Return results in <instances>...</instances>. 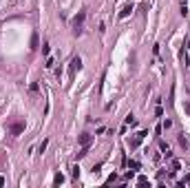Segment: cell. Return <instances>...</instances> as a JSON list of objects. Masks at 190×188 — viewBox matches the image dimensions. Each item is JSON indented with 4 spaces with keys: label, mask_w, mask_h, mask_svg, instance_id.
<instances>
[{
    "label": "cell",
    "mask_w": 190,
    "mask_h": 188,
    "mask_svg": "<svg viewBox=\"0 0 190 188\" xmlns=\"http://www.w3.org/2000/svg\"><path fill=\"white\" fill-rule=\"evenodd\" d=\"M86 153H88V146H82V151H80V153H77V159H82V157H84V155H86Z\"/></svg>",
    "instance_id": "obj_12"
},
{
    "label": "cell",
    "mask_w": 190,
    "mask_h": 188,
    "mask_svg": "<svg viewBox=\"0 0 190 188\" xmlns=\"http://www.w3.org/2000/svg\"><path fill=\"white\" fill-rule=\"evenodd\" d=\"M181 60H183V64H188V53H186V49H181Z\"/></svg>",
    "instance_id": "obj_13"
},
{
    "label": "cell",
    "mask_w": 190,
    "mask_h": 188,
    "mask_svg": "<svg viewBox=\"0 0 190 188\" xmlns=\"http://www.w3.org/2000/svg\"><path fill=\"white\" fill-rule=\"evenodd\" d=\"M115 179H117V175L113 173V175H111V177H108V179H106V184H113V181H115Z\"/></svg>",
    "instance_id": "obj_17"
},
{
    "label": "cell",
    "mask_w": 190,
    "mask_h": 188,
    "mask_svg": "<svg viewBox=\"0 0 190 188\" xmlns=\"http://www.w3.org/2000/svg\"><path fill=\"white\" fill-rule=\"evenodd\" d=\"M128 166H131L133 170H137V168H139V162H135V159H131V162H128Z\"/></svg>",
    "instance_id": "obj_14"
},
{
    "label": "cell",
    "mask_w": 190,
    "mask_h": 188,
    "mask_svg": "<svg viewBox=\"0 0 190 188\" xmlns=\"http://www.w3.org/2000/svg\"><path fill=\"white\" fill-rule=\"evenodd\" d=\"M47 146H49V140H42V144H40V153L47 151Z\"/></svg>",
    "instance_id": "obj_15"
},
{
    "label": "cell",
    "mask_w": 190,
    "mask_h": 188,
    "mask_svg": "<svg viewBox=\"0 0 190 188\" xmlns=\"http://www.w3.org/2000/svg\"><path fill=\"white\" fill-rule=\"evenodd\" d=\"M179 168H181V162H179V159H172V173L179 170Z\"/></svg>",
    "instance_id": "obj_10"
},
{
    "label": "cell",
    "mask_w": 190,
    "mask_h": 188,
    "mask_svg": "<svg viewBox=\"0 0 190 188\" xmlns=\"http://www.w3.org/2000/svg\"><path fill=\"white\" fill-rule=\"evenodd\" d=\"M24 126H27L24 119H16V122L9 124V133H11V135H20L22 131H24Z\"/></svg>",
    "instance_id": "obj_3"
},
{
    "label": "cell",
    "mask_w": 190,
    "mask_h": 188,
    "mask_svg": "<svg viewBox=\"0 0 190 188\" xmlns=\"http://www.w3.org/2000/svg\"><path fill=\"white\" fill-rule=\"evenodd\" d=\"M179 144L183 146V148H190V144H188V140H186V135H183V133L179 135Z\"/></svg>",
    "instance_id": "obj_7"
},
{
    "label": "cell",
    "mask_w": 190,
    "mask_h": 188,
    "mask_svg": "<svg viewBox=\"0 0 190 188\" xmlns=\"http://www.w3.org/2000/svg\"><path fill=\"white\" fill-rule=\"evenodd\" d=\"M135 117H133V115H126V126H135Z\"/></svg>",
    "instance_id": "obj_8"
},
{
    "label": "cell",
    "mask_w": 190,
    "mask_h": 188,
    "mask_svg": "<svg viewBox=\"0 0 190 188\" xmlns=\"http://www.w3.org/2000/svg\"><path fill=\"white\" fill-rule=\"evenodd\" d=\"M29 89H31V93H38V89H40V87H38V84H36V82H33V84H31V87H29Z\"/></svg>",
    "instance_id": "obj_19"
},
{
    "label": "cell",
    "mask_w": 190,
    "mask_h": 188,
    "mask_svg": "<svg viewBox=\"0 0 190 188\" xmlns=\"http://www.w3.org/2000/svg\"><path fill=\"white\" fill-rule=\"evenodd\" d=\"M84 20H86V13H84V11H77V13L73 16V20H71L73 36H82V31H84Z\"/></svg>",
    "instance_id": "obj_1"
},
{
    "label": "cell",
    "mask_w": 190,
    "mask_h": 188,
    "mask_svg": "<svg viewBox=\"0 0 190 188\" xmlns=\"http://www.w3.org/2000/svg\"><path fill=\"white\" fill-rule=\"evenodd\" d=\"M137 184H139V186H146V184H148V179H146V177H139V179H137Z\"/></svg>",
    "instance_id": "obj_16"
},
{
    "label": "cell",
    "mask_w": 190,
    "mask_h": 188,
    "mask_svg": "<svg viewBox=\"0 0 190 188\" xmlns=\"http://www.w3.org/2000/svg\"><path fill=\"white\" fill-rule=\"evenodd\" d=\"M133 9H135V7H133V2H128V4H124V9L119 11V18H122V20H124V18H128V16L133 13Z\"/></svg>",
    "instance_id": "obj_5"
},
{
    "label": "cell",
    "mask_w": 190,
    "mask_h": 188,
    "mask_svg": "<svg viewBox=\"0 0 190 188\" xmlns=\"http://www.w3.org/2000/svg\"><path fill=\"white\" fill-rule=\"evenodd\" d=\"M62 181H64V177H62V175L58 173V175H55V179H53V184H55V186H60V184H62Z\"/></svg>",
    "instance_id": "obj_11"
},
{
    "label": "cell",
    "mask_w": 190,
    "mask_h": 188,
    "mask_svg": "<svg viewBox=\"0 0 190 188\" xmlns=\"http://www.w3.org/2000/svg\"><path fill=\"white\" fill-rule=\"evenodd\" d=\"M31 49H38V33L31 36Z\"/></svg>",
    "instance_id": "obj_9"
},
{
    "label": "cell",
    "mask_w": 190,
    "mask_h": 188,
    "mask_svg": "<svg viewBox=\"0 0 190 188\" xmlns=\"http://www.w3.org/2000/svg\"><path fill=\"white\" fill-rule=\"evenodd\" d=\"M42 53H44V55L49 58V44H42Z\"/></svg>",
    "instance_id": "obj_18"
},
{
    "label": "cell",
    "mask_w": 190,
    "mask_h": 188,
    "mask_svg": "<svg viewBox=\"0 0 190 188\" xmlns=\"http://www.w3.org/2000/svg\"><path fill=\"white\" fill-rule=\"evenodd\" d=\"M146 135H148V131H139V133L135 135V137L131 140V148H137V146L144 142V137H146Z\"/></svg>",
    "instance_id": "obj_4"
},
{
    "label": "cell",
    "mask_w": 190,
    "mask_h": 188,
    "mask_svg": "<svg viewBox=\"0 0 190 188\" xmlns=\"http://www.w3.org/2000/svg\"><path fill=\"white\" fill-rule=\"evenodd\" d=\"M77 142H80V146H91V135H88V133H82L80 137H77Z\"/></svg>",
    "instance_id": "obj_6"
},
{
    "label": "cell",
    "mask_w": 190,
    "mask_h": 188,
    "mask_svg": "<svg viewBox=\"0 0 190 188\" xmlns=\"http://www.w3.org/2000/svg\"><path fill=\"white\" fill-rule=\"evenodd\" d=\"M82 69V58L80 55H75V58H71V64H69V80L75 78V73Z\"/></svg>",
    "instance_id": "obj_2"
}]
</instances>
